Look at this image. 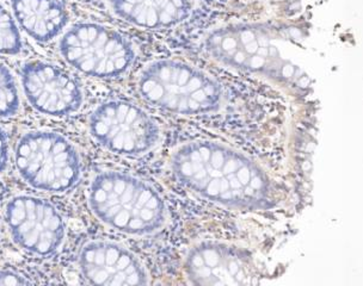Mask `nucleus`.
Instances as JSON below:
<instances>
[{"label": "nucleus", "mask_w": 363, "mask_h": 286, "mask_svg": "<svg viewBox=\"0 0 363 286\" xmlns=\"http://www.w3.org/2000/svg\"><path fill=\"white\" fill-rule=\"evenodd\" d=\"M171 170L186 188L223 207L255 210L272 202V181L254 160L223 143L199 139L171 155Z\"/></svg>", "instance_id": "obj_1"}, {"label": "nucleus", "mask_w": 363, "mask_h": 286, "mask_svg": "<svg viewBox=\"0 0 363 286\" xmlns=\"http://www.w3.org/2000/svg\"><path fill=\"white\" fill-rule=\"evenodd\" d=\"M282 30L262 24H232L204 38V50L216 62L281 84L299 83L303 72L284 55Z\"/></svg>", "instance_id": "obj_2"}, {"label": "nucleus", "mask_w": 363, "mask_h": 286, "mask_svg": "<svg viewBox=\"0 0 363 286\" xmlns=\"http://www.w3.org/2000/svg\"><path fill=\"white\" fill-rule=\"evenodd\" d=\"M89 203L99 221L128 235H150L167 222L163 198L151 185L130 174H97L91 183Z\"/></svg>", "instance_id": "obj_3"}, {"label": "nucleus", "mask_w": 363, "mask_h": 286, "mask_svg": "<svg viewBox=\"0 0 363 286\" xmlns=\"http://www.w3.org/2000/svg\"><path fill=\"white\" fill-rule=\"evenodd\" d=\"M145 102L182 116L216 113L223 102V88L206 72L178 60L148 64L138 80Z\"/></svg>", "instance_id": "obj_4"}, {"label": "nucleus", "mask_w": 363, "mask_h": 286, "mask_svg": "<svg viewBox=\"0 0 363 286\" xmlns=\"http://www.w3.org/2000/svg\"><path fill=\"white\" fill-rule=\"evenodd\" d=\"M19 176L31 188L61 193L74 188L82 176V160L76 147L57 132H27L15 151Z\"/></svg>", "instance_id": "obj_5"}, {"label": "nucleus", "mask_w": 363, "mask_h": 286, "mask_svg": "<svg viewBox=\"0 0 363 286\" xmlns=\"http://www.w3.org/2000/svg\"><path fill=\"white\" fill-rule=\"evenodd\" d=\"M60 54L76 71L99 79L125 74L135 60L132 43L113 28L78 23L60 40Z\"/></svg>", "instance_id": "obj_6"}, {"label": "nucleus", "mask_w": 363, "mask_h": 286, "mask_svg": "<svg viewBox=\"0 0 363 286\" xmlns=\"http://www.w3.org/2000/svg\"><path fill=\"white\" fill-rule=\"evenodd\" d=\"M90 134L106 151L138 156L158 144L160 130L146 111L123 101L103 103L92 113Z\"/></svg>", "instance_id": "obj_7"}, {"label": "nucleus", "mask_w": 363, "mask_h": 286, "mask_svg": "<svg viewBox=\"0 0 363 286\" xmlns=\"http://www.w3.org/2000/svg\"><path fill=\"white\" fill-rule=\"evenodd\" d=\"M5 223L16 245L34 256H52L65 240L66 226L60 212L38 197L21 195L9 200Z\"/></svg>", "instance_id": "obj_8"}, {"label": "nucleus", "mask_w": 363, "mask_h": 286, "mask_svg": "<svg viewBox=\"0 0 363 286\" xmlns=\"http://www.w3.org/2000/svg\"><path fill=\"white\" fill-rule=\"evenodd\" d=\"M22 85L28 102L42 115L68 116L83 104V90L78 80L50 62L30 61L24 64Z\"/></svg>", "instance_id": "obj_9"}, {"label": "nucleus", "mask_w": 363, "mask_h": 286, "mask_svg": "<svg viewBox=\"0 0 363 286\" xmlns=\"http://www.w3.org/2000/svg\"><path fill=\"white\" fill-rule=\"evenodd\" d=\"M186 278L195 285H249L255 282L254 268L242 249L223 242L204 241L186 256Z\"/></svg>", "instance_id": "obj_10"}, {"label": "nucleus", "mask_w": 363, "mask_h": 286, "mask_svg": "<svg viewBox=\"0 0 363 286\" xmlns=\"http://www.w3.org/2000/svg\"><path fill=\"white\" fill-rule=\"evenodd\" d=\"M79 266L84 278L95 285L148 284L147 272L139 259L115 242H89L80 252Z\"/></svg>", "instance_id": "obj_11"}, {"label": "nucleus", "mask_w": 363, "mask_h": 286, "mask_svg": "<svg viewBox=\"0 0 363 286\" xmlns=\"http://www.w3.org/2000/svg\"><path fill=\"white\" fill-rule=\"evenodd\" d=\"M110 5L125 22L150 30L176 27L193 10L191 0H110Z\"/></svg>", "instance_id": "obj_12"}, {"label": "nucleus", "mask_w": 363, "mask_h": 286, "mask_svg": "<svg viewBox=\"0 0 363 286\" xmlns=\"http://www.w3.org/2000/svg\"><path fill=\"white\" fill-rule=\"evenodd\" d=\"M11 8L21 29L38 42L59 36L69 18L59 0H11Z\"/></svg>", "instance_id": "obj_13"}, {"label": "nucleus", "mask_w": 363, "mask_h": 286, "mask_svg": "<svg viewBox=\"0 0 363 286\" xmlns=\"http://www.w3.org/2000/svg\"><path fill=\"white\" fill-rule=\"evenodd\" d=\"M21 101L18 88L11 72L0 62V117H12L18 113Z\"/></svg>", "instance_id": "obj_14"}, {"label": "nucleus", "mask_w": 363, "mask_h": 286, "mask_svg": "<svg viewBox=\"0 0 363 286\" xmlns=\"http://www.w3.org/2000/svg\"><path fill=\"white\" fill-rule=\"evenodd\" d=\"M22 48V36L15 19L0 3V54L17 55Z\"/></svg>", "instance_id": "obj_15"}, {"label": "nucleus", "mask_w": 363, "mask_h": 286, "mask_svg": "<svg viewBox=\"0 0 363 286\" xmlns=\"http://www.w3.org/2000/svg\"><path fill=\"white\" fill-rule=\"evenodd\" d=\"M33 282H30L27 277L19 275L17 272L10 271H0V285H30Z\"/></svg>", "instance_id": "obj_16"}, {"label": "nucleus", "mask_w": 363, "mask_h": 286, "mask_svg": "<svg viewBox=\"0 0 363 286\" xmlns=\"http://www.w3.org/2000/svg\"><path fill=\"white\" fill-rule=\"evenodd\" d=\"M9 162V144L5 132L0 127V174L3 173Z\"/></svg>", "instance_id": "obj_17"}]
</instances>
